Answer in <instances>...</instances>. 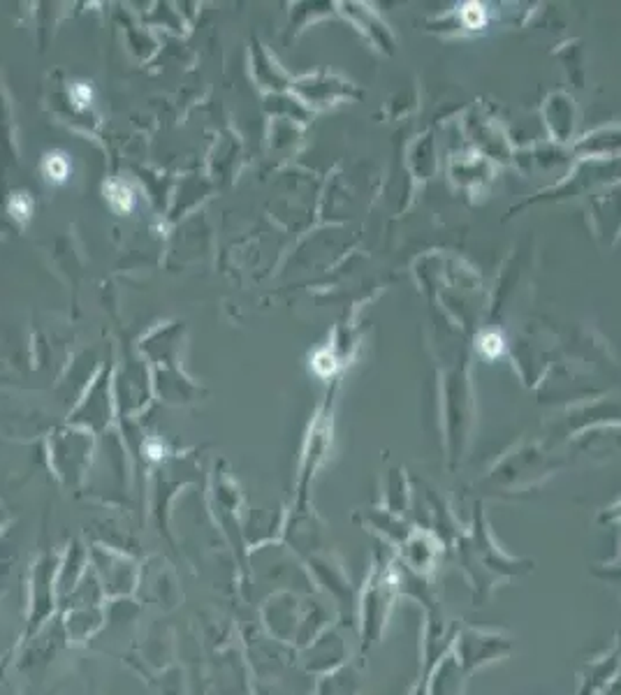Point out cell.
I'll use <instances>...</instances> for the list:
<instances>
[{
	"label": "cell",
	"mask_w": 621,
	"mask_h": 695,
	"mask_svg": "<svg viewBox=\"0 0 621 695\" xmlns=\"http://www.w3.org/2000/svg\"><path fill=\"white\" fill-rule=\"evenodd\" d=\"M510 651V642L506 635L497 631H478V628H466L457 635L454 642L452 658L457 660L459 670L464 674H471L475 667H482L492 660Z\"/></svg>",
	"instance_id": "cell-1"
},
{
	"label": "cell",
	"mask_w": 621,
	"mask_h": 695,
	"mask_svg": "<svg viewBox=\"0 0 621 695\" xmlns=\"http://www.w3.org/2000/svg\"><path fill=\"white\" fill-rule=\"evenodd\" d=\"M42 172H44V176H47L49 181L63 183L65 178L70 176V160H68V156H63V154H49L47 158H44V163H42Z\"/></svg>",
	"instance_id": "cell-2"
},
{
	"label": "cell",
	"mask_w": 621,
	"mask_h": 695,
	"mask_svg": "<svg viewBox=\"0 0 621 695\" xmlns=\"http://www.w3.org/2000/svg\"><path fill=\"white\" fill-rule=\"evenodd\" d=\"M107 200L116 211L125 214V211L132 209V190L125 183H109L107 185Z\"/></svg>",
	"instance_id": "cell-3"
},
{
	"label": "cell",
	"mask_w": 621,
	"mask_h": 695,
	"mask_svg": "<svg viewBox=\"0 0 621 695\" xmlns=\"http://www.w3.org/2000/svg\"><path fill=\"white\" fill-rule=\"evenodd\" d=\"M72 98H75V102L79 104V107H84V104H89L91 100H93V91H91L86 84H77V86H72Z\"/></svg>",
	"instance_id": "cell-4"
},
{
	"label": "cell",
	"mask_w": 621,
	"mask_h": 695,
	"mask_svg": "<svg viewBox=\"0 0 621 695\" xmlns=\"http://www.w3.org/2000/svg\"><path fill=\"white\" fill-rule=\"evenodd\" d=\"M12 214H17L19 218H26L28 216V211H30V200L26 195H17L15 200H12Z\"/></svg>",
	"instance_id": "cell-5"
}]
</instances>
